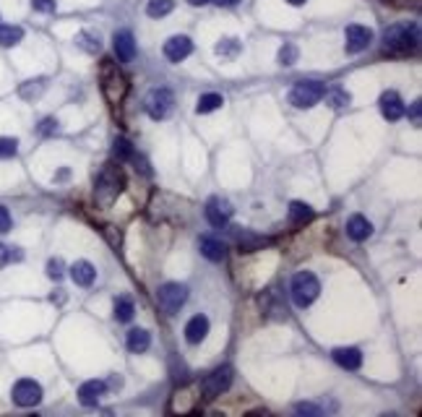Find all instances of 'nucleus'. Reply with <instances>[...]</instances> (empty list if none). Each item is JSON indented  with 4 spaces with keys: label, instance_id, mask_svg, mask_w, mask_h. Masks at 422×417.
<instances>
[{
    "label": "nucleus",
    "instance_id": "obj_1",
    "mask_svg": "<svg viewBox=\"0 0 422 417\" xmlns=\"http://www.w3.org/2000/svg\"><path fill=\"white\" fill-rule=\"evenodd\" d=\"M420 42V29L417 24H394L383 32V45L391 53H409Z\"/></svg>",
    "mask_w": 422,
    "mask_h": 417
},
{
    "label": "nucleus",
    "instance_id": "obj_2",
    "mask_svg": "<svg viewBox=\"0 0 422 417\" xmlns=\"http://www.w3.org/2000/svg\"><path fill=\"white\" fill-rule=\"evenodd\" d=\"M290 292H292V300L297 308H308L321 295V282L313 271H297L292 277V285H290Z\"/></svg>",
    "mask_w": 422,
    "mask_h": 417
},
{
    "label": "nucleus",
    "instance_id": "obj_3",
    "mask_svg": "<svg viewBox=\"0 0 422 417\" xmlns=\"http://www.w3.org/2000/svg\"><path fill=\"white\" fill-rule=\"evenodd\" d=\"M326 94V86L321 81H297L290 92V104H294L297 110H308L313 104H318Z\"/></svg>",
    "mask_w": 422,
    "mask_h": 417
},
{
    "label": "nucleus",
    "instance_id": "obj_4",
    "mask_svg": "<svg viewBox=\"0 0 422 417\" xmlns=\"http://www.w3.org/2000/svg\"><path fill=\"white\" fill-rule=\"evenodd\" d=\"M185 300H188V287L180 285V282H167V285H162L159 292H156V303H159V308L170 315L177 313V310L185 306Z\"/></svg>",
    "mask_w": 422,
    "mask_h": 417
},
{
    "label": "nucleus",
    "instance_id": "obj_5",
    "mask_svg": "<svg viewBox=\"0 0 422 417\" xmlns=\"http://www.w3.org/2000/svg\"><path fill=\"white\" fill-rule=\"evenodd\" d=\"M144 107H147L149 118H154V121H165L175 107V94L170 92V89H165V86L151 89V92L147 94V100H144Z\"/></svg>",
    "mask_w": 422,
    "mask_h": 417
},
{
    "label": "nucleus",
    "instance_id": "obj_6",
    "mask_svg": "<svg viewBox=\"0 0 422 417\" xmlns=\"http://www.w3.org/2000/svg\"><path fill=\"white\" fill-rule=\"evenodd\" d=\"M230 383H232V368L230 365H219V368H214V371L201 381L203 397H209V399L222 397L224 391L230 389Z\"/></svg>",
    "mask_w": 422,
    "mask_h": 417
},
{
    "label": "nucleus",
    "instance_id": "obj_7",
    "mask_svg": "<svg viewBox=\"0 0 422 417\" xmlns=\"http://www.w3.org/2000/svg\"><path fill=\"white\" fill-rule=\"evenodd\" d=\"M11 399H13V404H19V407H37L39 402H42V386L32 378H21L13 383Z\"/></svg>",
    "mask_w": 422,
    "mask_h": 417
},
{
    "label": "nucleus",
    "instance_id": "obj_8",
    "mask_svg": "<svg viewBox=\"0 0 422 417\" xmlns=\"http://www.w3.org/2000/svg\"><path fill=\"white\" fill-rule=\"evenodd\" d=\"M370 42H373V32L367 27L352 24V27H347V32H344V50H347L349 55H358L362 50H367Z\"/></svg>",
    "mask_w": 422,
    "mask_h": 417
},
{
    "label": "nucleus",
    "instance_id": "obj_9",
    "mask_svg": "<svg viewBox=\"0 0 422 417\" xmlns=\"http://www.w3.org/2000/svg\"><path fill=\"white\" fill-rule=\"evenodd\" d=\"M232 214H235L232 204L227 198H222V196H214V198L206 201V219H209V224H214V227H224V224L232 219Z\"/></svg>",
    "mask_w": 422,
    "mask_h": 417
},
{
    "label": "nucleus",
    "instance_id": "obj_10",
    "mask_svg": "<svg viewBox=\"0 0 422 417\" xmlns=\"http://www.w3.org/2000/svg\"><path fill=\"white\" fill-rule=\"evenodd\" d=\"M120 193V175L115 170H107L102 172L100 180H97V201L100 204H112Z\"/></svg>",
    "mask_w": 422,
    "mask_h": 417
},
{
    "label": "nucleus",
    "instance_id": "obj_11",
    "mask_svg": "<svg viewBox=\"0 0 422 417\" xmlns=\"http://www.w3.org/2000/svg\"><path fill=\"white\" fill-rule=\"evenodd\" d=\"M193 53V42L191 37H185V34H175L165 42V57L170 63H180L185 57Z\"/></svg>",
    "mask_w": 422,
    "mask_h": 417
},
{
    "label": "nucleus",
    "instance_id": "obj_12",
    "mask_svg": "<svg viewBox=\"0 0 422 417\" xmlns=\"http://www.w3.org/2000/svg\"><path fill=\"white\" fill-rule=\"evenodd\" d=\"M112 47H115V55H118L120 63H130L136 57V39L130 34L128 29H120L112 37Z\"/></svg>",
    "mask_w": 422,
    "mask_h": 417
},
{
    "label": "nucleus",
    "instance_id": "obj_13",
    "mask_svg": "<svg viewBox=\"0 0 422 417\" xmlns=\"http://www.w3.org/2000/svg\"><path fill=\"white\" fill-rule=\"evenodd\" d=\"M378 104H381V112H383V118L386 121H391V123H396V121H402L404 118V102L399 100V94L396 92H383L381 94V100H378Z\"/></svg>",
    "mask_w": 422,
    "mask_h": 417
},
{
    "label": "nucleus",
    "instance_id": "obj_14",
    "mask_svg": "<svg viewBox=\"0 0 422 417\" xmlns=\"http://www.w3.org/2000/svg\"><path fill=\"white\" fill-rule=\"evenodd\" d=\"M104 391H107L104 381H86V383H81V389H79V402H81L83 407H97L100 399L104 397Z\"/></svg>",
    "mask_w": 422,
    "mask_h": 417
},
{
    "label": "nucleus",
    "instance_id": "obj_15",
    "mask_svg": "<svg viewBox=\"0 0 422 417\" xmlns=\"http://www.w3.org/2000/svg\"><path fill=\"white\" fill-rule=\"evenodd\" d=\"M373 235V224L367 222L362 214H355V217H349L347 219V238L355 242H362L367 240Z\"/></svg>",
    "mask_w": 422,
    "mask_h": 417
},
{
    "label": "nucleus",
    "instance_id": "obj_16",
    "mask_svg": "<svg viewBox=\"0 0 422 417\" xmlns=\"http://www.w3.org/2000/svg\"><path fill=\"white\" fill-rule=\"evenodd\" d=\"M331 355H334L336 365H341L344 371H358L360 365H362V353H360L358 347H336Z\"/></svg>",
    "mask_w": 422,
    "mask_h": 417
},
{
    "label": "nucleus",
    "instance_id": "obj_17",
    "mask_svg": "<svg viewBox=\"0 0 422 417\" xmlns=\"http://www.w3.org/2000/svg\"><path fill=\"white\" fill-rule=\"evenodd\" d=\"M209 334V318L206 315H193L191 321L185 324V339L191 344H201Z\"/></svg>",
    "mask_w": 422,
    "mask_h": 417
},
{
    "label": "nucleus",
    "instance_id": "obj_18",
    "mask_svg": "<svg viewBox=\"0 0 422 417\" xmlns=\"http://www.w3.org/2000/svg\"><path fill=\"white\" fill-rule=\"evenodd\" d=\"M198 248H201L203 259L214 261V264L227 259V245L222 240H217V238H201V240H198Z\"/></svg>",
    "mask_w": 422,
    "mask_h": 417
},
{
    "label": "nucleus",
    "instance_id": "obj_19",
    "mask_svg": "<svg viewBox=\"0 0 422 417\" xmlns=\"http://www.w3.org/2000/svg\"><path fill=\"white\" fill-rule=\"evenodd\" d=\"M71 279H74L79 287H92L94 279H97V269H94L89 261H76L71 266Z\"/></svg>",
    "mask_w": 422,
    "mask_h": 417
},
{
    "label": "nucleus",
    "instance_id": "obj_20",
    "mask_svg": "<svg viewBox=\"0 0 422 417\" xmlns=\"http://www.w3.org/2000/svg\"><path fill=\"white\" fill-rule=\"evenodd\" d=\"M125 344H128L130 353H147L149 344H151V334L147 329H130Z\"/></svg>",
    "mask_w": 422,
    "mask_h": 417
},
{
    "label": "nucleus",
    "instance_id": "obj_21",
    "mask_svg": "<svg viewBox=\"0 0 422 417\" xmlns=\"http://www.w3.org/2000/svg\"><path fill=\"white\" fill-rule=\"evenodd\" d=\"M315 217L313 214V209L308 204H303V201H292L290 204V222L294 224V227H303V224H308Z\"/></svg>",
    "mask_w": 422,
    "mask_h": 417
},
{
    "label": "nucleus",
    "instance_id": "obj_22",
    "mask_svg": "<svg viewBox=\"0 0 422 417\" xmlns=\"http://www.w3.org/2000/svg\"><path fill=\"white\" fill-rule=\"evenodd\" d=\"M133 313H136L133 300H130L128 295H120L118 300H115V321H120V324H128L130 318H133Z\"/></svg>",
    "mask_w": 422,
    "mask_h": 417
},
{
    "label": "nucleus",
    "instance_id": "obj_23",
    "mask_svg": "<svg viewBox=\"0 0 422 417\" xmlns=\"http://www.w3.org/2000/svg\"><path fill=\"white\" fill-rule=\"evenodd\" d=\"M222 104H224L222 94H214V92L201 94V97H198V104H196V112H198V115H209V112L219 110Z\"/></svg>",
    "mask_w": 422,
    "mask_h": 417
},
{
    "label": "nucleus",
    "instance_id": "obj_24",
    "mask_svg": "<svg viewBox=\"0 0 422 417\" xmlns=\"http://www.w3.org/2000/svg\"><path fill=\"white\" fill-rule=\"evenodd\" d=\"M76 45L81 47V50H86V53H100L102 39H100V34H97V32L83 29V32H79V37H76Z\"/></svg>",
    "mask_w": 422,
    "mask_h": 417
},
{
    "label": "nucleus",
    "instance_id": "obj_25",
    "mask_svg": "<svg viewBox=\"0 0 422 417\" xmlns=\"http://www.w3.org/2000/svg\"><path fill=\"white\" fill-rule=\"evenodd\" d=\"M21 39H24V29L21 27H13V24L0 27V47H13L19 45Z\"/></svg>",
    "mask_w": 422,
    "mask_h": 417
},
{
    "label": "nucleus",
    "instance_id": "obj_26",
    "mask_svg": "<svg viewBox=\"0 0 422 417\" xmlns=\"http://www.w3.org/2000/svg\"><path fill=\"white\" fill-rule=\"evenodd\" d=\"M235 238H238V245L245 253H250V250H256V248H261V245H266V238H258V235H250V232H240V230H235Z\"/></svg>",
    "mask_w": 422,
    "mask_h": 417
},
{
    "label": "nucleus",
    "instance_id": "obj_27",
    "mask_svg": "<svg viewBox=\"0 0 422 417\" xmlns=\"http://www.w3.org/2000/svg\"><path fill=\"white\" fill-rule=\"evenodd\" d=\"M175 8V0H149L147 3V13L151 19H162L167 13H172Z\"/></svg>",
    "mask_w": 422,
    "mask_h": 417
},
{
    "label": "nucleus",
    "instance_id": "obj_28",
    "mask_svg": "<svg viewBox=\"0 0 422 417\" xmlns=\"http://www.w3.org/2000/svg\"><path fill=\"white\" fill-rule=\"evenodd\" d=\"M323 97H326V102H329L331 107H336V110H339V107H347V104L352 102V97H349L344 89H331V92L326 89Z\"/></svg>",
    "mask_w": 422,
    "mask_h": 417
},
{
    "label": "nucleus",
    "instance_id": "obj_29",
    "mask_svg": "<svg viewBox=\"0 0 422 417\" xmlns=\"http://www.w3.org/2000/svg\"><path fill=\"white\" fill-rule=\"evenodd\" d=\"M297 57H300V47L294 45V42H285L282 50H279V63L282 65H294L297 63Z\"/></svg>",
    "mask_w": 422,
    "mask_h": 417
},
{
    "label": "nucleus",
    "instance_id": "obj_30",
    "mask_svg": "<svg viewBox=\"0 0 422 417\" xmlns=\"http://www.w3.org/2000/svg\"><path fill=\"white\" fill-rule=\"evenodd\" d=\"M240 47H243V42H240V39H235V37L222 39L219 45H217V55H222V57H235V55L240 53Z\"/></svg>",
    "mask_w": 422,
    "mask_h": 417
},
{
    "label": "nucleus",
    "instance_id": "obj_31",
    "mask_svg": "<svg viewBox=\"0 0 422 417\" xmlns=\"http://www.w3.org/2000/svg\"><path fill=\"white\" fill-rule=\"evenodd\" d=\"M42 92H45V78H34V81H27L19 89V94L24 97V100H34V97H39Z\"/></svg>",
    "mask_w": 422,
    "mask_h": 417
},
{
    "label": "nucleus",
    "instance_id": "obj_32",
    "mask_svg": "<svg viewBox=\"0 0 422 417\" xmlns=\"http://www.w3.org/2000/svg\"><path fill=\"white\" fill-rule=\"evenodd\" d=\"M115 157L120 159V162H128V159H136V151H133V144H130L128 139H118L115 141Z\"/></svg>",
    "mask_w": 422,
    "mask_h": 417
},
{
    "label": "nucleus",
    "instance_id": "obj_33",
    "mask_svg": "<svg viewBox=\"0 0 422 417\" xmlns=\"http://www.w3.org/2000/svg\"><path fill=\"white\" fill-rule=\"evenodd\" d=\"M21 253L19 248H11V245H6V242H0V269L3 266H8L11 261H21Z\"/></svg>",
    "mask_w": 422,
    "mask_h": 417
},
{
    "label": "nucleus",
    "instance_id": "obj_34",
    "mask_svg": "<svg viewBox=\"0 0 422 417\" xmlns=\"http://www.w3.org/2000/svg\"><path fill=\"white\" fill-rule=\"evenodd\" d=\"M16 151H19V141L16 139H0V157L11 159V157H16Z\"/></svg>",
    "mask_w": 422,
    "mask_h": 417
},
{
    "label": "nucleus",
    "instance_id": "obj_35",
    "mask_svg": "<svg viewBox=\"0 0 422 417\" xmlns=\"http://www.w3.org/2000/svg\"><path fill=\"white\" fill-rule=\"evenodd\" d=\"M65 274V266L60 259H50L47 261V277L50 279H60Z\"/></svg>",
    "mask_w": 422,
    "mask_h": 417
},
{
    "label": "nucleus",
    "instance_id": "obj_36",
    "mask_svg": "<svg viewBox=\"0 0 422 417\" xmlns=\"http://www.w3.org/2000/svg\"><path fill=\"white\" fill-rule=\"evenodd\" d=\"M32 8L39 13H53L55 11V0H32Z\"/></svg>",
    "mask_w": 422,
    "mask_h": 417
},
{
    "label": "nucleus",
    "instance_id": "obj_37",
    "mask_svg": "<svg viewBox=\"0 0 422 417\" xmlns=\"http://www.w3.org/2000/svg\"><path fill=\"white\" fill-rule=\"evenodd\" d=\"M55 130H57L55 118H45V121L39 123V133H42V136H50V133H55Z\"/></svg>",
    "mask_w": 422,
    "mask_h": 417
},
{
    "label": "nucleus",
    "instance_id": "obj_38",
    "mask_svg": "<svg viewBox=\"0 0 422 417\" xmlns=\"http://www.w3.org/2000/svg\"><path fill=\"white\" fill-rule=\"evenodd\" d=\"M11 214H8V209L6 206H0V235H6V232L11 230Z\"/></svg>",
    "mask_w": 422,
    "mask_h": 417
},
{
    "label": "nucleus",
    "instance_id": "obj_39",
    "mask_svg": "<svg viewBox=\"0 0 422 417\" xmlns=\"http://www.w3.org/2000/svg\"><path fill=\"white\" fill-rule=\"evenodd\" d=\"M211 3H217V6H222V8H232V6H238L240 0H211Z\"/></svg>",
    "mask_w": 422,
    "mask_h": 417
},
{
    "label": "nucleus",
    "instance_id": "obj_40",
    "mask_svg": "<svg viewBox=\"0 0 422 417\" xmlns=\"http://www.w3.org/2000/svg\"><path fill=\"white\" fill-rule=\"evenodd\" d=\"M409 115H412V121H414V123H420V102H414V104H412V112H409Z\"/></svg>",
    "mask_w": 422,
    "mask_h": 417
},
{
    "label": "nucleus",
    "instance_id": "obj_41",
    "mask_svg": "<svg viewBox=\"0 0 422 417\" xmlns=\"http://www.w3.org/2000/svg\"><path fill=\"white\" fill-rule=\"evenodd\" d=\"M191 6H206V3H211V0H188Z\"/></svg>",
    "mask_w": 422,
    "mask_h": 417
},
{
    "label": "nucleus",
    "instance_id": "obj_42",
    "mask_svg": "<svg viewBox=\"0 0 422 417\" xmlns=\"http://www.w3.org/2000/svg\"><path fill=\"white\" fill-rule=\"evenodd\" d=\"M287 3H292V6H303L305 0H287Z\"/></svg>",
    "mask_w": 422,
    "mask_h": 417
}]
</instances>
